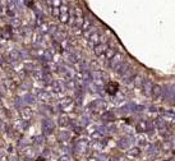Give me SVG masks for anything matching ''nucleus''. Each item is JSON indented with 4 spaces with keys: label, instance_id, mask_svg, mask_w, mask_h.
<instances>
[{
    "label": "nucleus",
    "instance_id": "f03ea898",
    "mask_svg": "<svg viewBox=\"0 0 175 161\" xmlns=\"http://www.w3.org/2000/svg\"><path fill=\"white\" fill-rule=\"evenodd\" d=\"M36 161H46V160H45V159H42V157H39V159H37Z\"/></svg>",
    "mask_w": 175,
    "mask_h": 161
},
{
    "label": "nucleus",
    "instance_id": "f257e3e1",
    "mask_svg": "<svg viewBox=\"0 0 175 161\" xmlns=\"http://www.w3.org/2000/svg\"><path fill=\"white\" fill-rule=\"evenodd\" d=\"M119 90V84L116 82H109L108 84H106V92H108L109 95H111V96H114Z\"/></svg>",
    "mask_w": 175,
    "mask_h": 161
}]
</instances>
